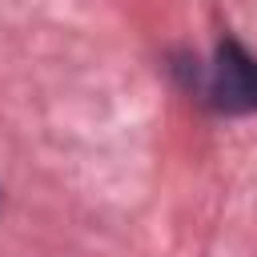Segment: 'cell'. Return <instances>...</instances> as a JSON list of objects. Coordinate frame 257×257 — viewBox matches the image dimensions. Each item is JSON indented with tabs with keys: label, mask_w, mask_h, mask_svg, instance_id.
I'll use <instances>...</instances> for the list:
<instances>
[{
	"label": "cell",
	"mask_w": 257,
	"mask_h": 257,
	"mask_svg": "<svg viewBox=\"0 0 257 257\" xmlns=\"http://www.w3.org/2000/svg\"><path fill=\"white\" fill-rule=\"evenodd\" d=\"M209 100L221 112H253L257 108V56H249L237 40L217 48L209 68Z\"/></svg>",
	"instance_id": "cell-1"
}]
</instances>
